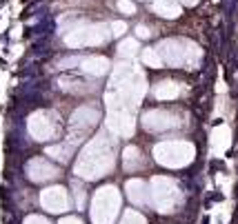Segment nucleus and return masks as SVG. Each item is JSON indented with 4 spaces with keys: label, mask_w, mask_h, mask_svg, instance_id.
Listing matches in <instances>:
<instances>
[{
    "label": "nucleus",
    "mask_w": 238,
    "mask_h": 224,
    "mask_svg": "<svg viewBox=\"0 0 238 224\" xmlns=\"http://www.w3.org/2000/svg\"><path fill=\"white\" fill-rule=\"evenodd\" d=\"M209 202H225V195L220 191H214V193H209Z\"/></svg>",
    "instance_id": "nucleus-1"
}]
</instances>
